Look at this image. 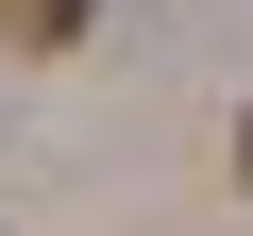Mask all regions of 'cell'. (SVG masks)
I'll use <instances>...</instances> for the list:
<instances>
[{
	"label": "cell",
	"instance_id": "1",
	"mask_svg": "<svg viewBox=\"0 0 253 236\" xmlns=\"http://www.w3.org/2000/svg\"><path fill=\"white\" fill-rule=\"evenodd\" d=\"M0 17H17L34 51H68V34H84V0H0Z\"/></svg>",
	"mask_w": 253,
	"mask_h": 236
},
{
	"label": "cell",
	"instance_id": "2",
	"mask_svg": "<svg viewBox=\"0 0 253 236\" xmlns=\"http://www.w3.org/2000/svg\"><path fill=\"white\" fill-rule=\"evenodd\" d=\"M236 152H253V135H236Z\"/></svg>",
	"mask_w": 253,
	"mask_h": 236
}]
</instances>
